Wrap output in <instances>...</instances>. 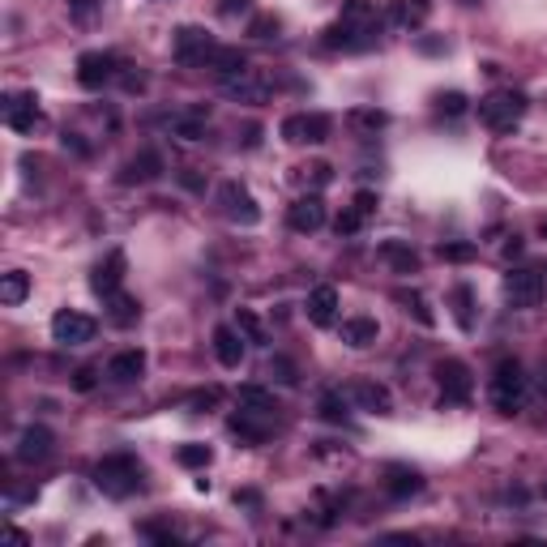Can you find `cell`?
<instances>
[{
    "label": "cell",
    "instance_id": "obj_54",
    "mask_svg": "<svg viewBox=\"0 0 547 547\" xmlns=\"http://www.w3.org/2000/svg\"><path fill=\"white\" fill-rule=\"evenodd\" d=\"M419 47H424L428 56H436V52H445V43H441V39H419Z\"/></svg>",
    "mask_w": 547,
    "mask_h": 547
},
{
    "label": "cell",
    "instance_id": "obj_26",
    "mask_svg": "<svg viewBox=\"0 0 547 547\" xmlns=\"http://www.w3.org/2000/svg\"><path fill=\"white\" fill-rule=\"evenodd\" d=\"M206 120H210V103H206V107L197 103L184 116H172L167 124H172V133L184 137V141H201V137H206Z\"/></svg>",
    "mask_w": 547,
    "mask_h": 547
},
{
    "label": "cell",
    "instance_id": "obj_23",
    "mask_svg": "<svg viewBox=\"0 0 547 547\" xmlns=\"http://www.w3.org/2000/svg\"><path fill=\"white\" fill-rule=\"evenodd\" d=\"M385 492H390L393 501H410V496L424 492V475L410 467H390L385 470Z\"/></svg>",
    "mask_w": 547,
    "mask_h": 547
},
{
    "label": "cell",
    "instance_id": "obj_18",
    "mask_svg": "<svg viewBox=\"0 0 547 547\" xmlns=\"http://www.w3.org/2000/svg\"><path fill=\"white\" fill-rule=\"evenodd\" d=\"M359 410H372V415H393V393L381 385V381H355L351 390H347Z\"/></svg>",
    "mask_w": 547,
    "mask_h": 547
},
{
    "label": "cell",
    "instance_id": "obj_5",
    "mask_svg": "<svg viewBox=\"0 0 547 547\" xmlns=\"http://www.w3.org/2000/svg\"><path fill=\"white\" fill-rule=\"evenodd\" d=\"M218 47H223V43H215L210 30H201V26H180L176 43H172V56H176V64H184V69H210V60H215Z\"/></svg>",
    "mask_w": 547,
    "mask_h": 547
},
{
    "label": "cell",
    "instance_id": "obj_4",
    "mask_svg": "<svg viewBox=\"0 0 547 547\" xmlns=\"http://www.w3.org/2000/svg\"><path fill=\"white\" fill-rule=\"evenodd\" d=\"M526 390H530V381H526V372H522V364L518 359H501L488 381L492 407L501 410V415H518V410L526 407Z\"/></svg>",
    "mask_w": 547,
    "mask_h": 547
},
{
    "label": "cell",
    "instance_id": "obj_51",
    "mask_svg": "<svg viewBox=\"0 0 547 547\" xmlns=\"http://www.w3.org/2000/svg\"><path fill=\"white\" fill-rule=\"evenodd\" d=\"M64 150H73V155H81V158L90 155V146H86L78 133H64Z\"/></svg>",
    "mask_w": 547,
    "mask_h": 547
},
{
    "label": "cell",
    "instance_id": "obj_42",
    "mask_svg": "<svg viewBox=\"0 0 547 547\" xmlns=\"http://www.w3.org/2000/svg\"><path fill=\"white\" fill-rule=\"evenodd\" d=\"M248 35H253V39H274V35H278V18H274V13H257V18L248 21Z\"/></svg>",
    "mask_w": 547,
    "mask_h": 547
},
{
    "label": "cell",
    "instance_id": "obj_22",
    "mask_svg": "<svg viewBox=\"0 0 547 547\" xmlns=\"http://www.w3.org/2000/svg\"><path fill=\"white\" fill-rule=\"evenodd\" d=\"M141 372H146V351H137V347L116 351L107 359V376H112L116 385H133V381H141Z\"/></svg>",
    "mask_w": 547,
    "mask_h": 547
},
{
    "label": "cell",
    "instance_id": "obj_57",
    "mask_svg": "<svg viewBox=\"0 0 547 547\" xmlns=\"http://www.w3.org/2000/svg\"><path fill=\"white\" fill-rule=\"evenodd\" d=\"M539 235H543V240H547V218H543V223H539Z\"/></svg>",
    "mask_w": 547,
    "mask_h": 547
},
{
    "label": "cell",
    "instance_id": "obj_58",
    "mask_svg": "<svg viewBox=\"0 0 547 547\" xmlns=\"http://www.w3.org/2000/svg\"><path fill=\"white\" fill-rule=\"evenodd\" d=\"M467 4H479V0H467Z\"/></svg>",
    "mask_w": 547,
    "mask_h": 547
},
{
    "label": "cell",
    "instance_id": "obj_15",
    "mask_svg": "<svg viewBox=\"0 0 547 547\" xmlns=\"http://www.w3.org/2000/svg\"><path fill=\"white\" fill-rule=\"evenodd\" d=\"M287 227L299 235H313L325 227V201H321V193H308V197H299L291 210H287Z\"/></svg>",
    "mask_w": 547,
    "mask_h": 547
},
{
    "label": "cell",
    "instance_id": "obj_3",
    "mask_svg": "<svg viewBox=\"0 0 547 547\" xmlns=\"http://www.w3.org/2000/svg\"><path fill=\"white\" fill-rule=\"evenodd\" d=\"M95 488L112 501H124V496L141 492V462L133 453H107L95 467Z\"/></svg>",
    "mask_w": 547,
    "mask_h": 547
},
{
    "label": "cell",
    "instance_id": "obj_45",
    "mask_svg": "<svg viewBox=\"0 0 547 547\" xmlns=\"http://www.w3.org/2000/svg\"><path fill=\"white\" fill-rule=\"evenodd\" d=\"M299 172H304V176H313V184H321V189H325V184L333 180V167H330V163H313V167H299Z\"/></svg>",
    "mask_w": 547,
    "mask_h": 547
},
{
    "label": "cell",
    "instance_id": "obj_12",
    "mask_svg": "<svg viewBox=\"0 0 547 547\" xmlns=\"http://www.w3.org/2000/svg\"><path fill=\"white\" fill-rule=\"evenodd\" d=\"M223 90L235 98V103H248V107H261V103H270L274 95V81L261 73V69H244V73H235V78L223 81Z\"/></svg>",
    "mask_w": 547,
    "mask_h": 547
},
{
    "label": "cell",
    "instance_id": "obj_34",
    "mask_svg": "<svg viewBox=\"0 0 547 547\" xmlns=\"http://www.w3.org/2000/svg\"><path fill=\"white\" fill-rule=\"evenodd\" d=\"M235 330L244 333L248 342H257V347H265V342H270V333H265V325L257 321L253 308H235Z\"/></svg>",
    "mask_w": 547,
    "mask_h": 547
},
{
    "label": "cell",
    "instance_id": "obj_49",
    "mask_svg": "<svg viewBox=\"0 0 547 547\" xmlns=\"http://www.w3.org/2000/svg\"><path fill=\"white\" fill-rule=\"evenodd\" d=\"M95 9H98V0H69V13H73V18H95Z\"/></svg>",
    "mask_w": 547,
    "mask_h": 547
},
{
    "label": "cell",
    "instance_id": "obj_48",
    "mask_svg": "<svg viewBox=\"0 0 547 547\" xmlns=\"http://www.w3.org/2000/svg\"><path fill=\"white\" fill-rule=\"evenodd\" d=\"M95 385H98L95 368H78V372H73V390H78V393H90Z\"/></svg>",
    "mask_w": 547,
    "mask_h": 547
},
{
    "label": "cell",
    "instance_id": "obj_47",
    "mask_svg": "<svg viewBox=\"0 0 547 547\" xmlns=\"http://www.w3.org/2000/svg\"><path fill=\"white\" fill-rule=\"evenodd\" d=\"M253 9V0H218V13L223 18H240V13H248Z\"/></svg>",
    "mask_w": 547,
    "mask_h": 547
},
{
    "label": "cell",
    "instance_id": "obj_44",
    "mask_svg": "<svg viewBox=\"0 0 547 547\" xmlns=\"http://www.w3.org/2000/svg\"><path fill=\"white\" fill-rule=\"evenodd\" d=\"M351 206H355V210H359V215H364V218H372V215H376V206H381V197L372 193V189H359Z\"/></svg>",
    "mask_w": 547,
    "mask_h": 547
},
{
    "label": "cell",
    "instance_id": "obj_9",
    "mask_svg": "<svg viewBox=\"0 0 547 547\" xmlns=\"http://www.w3.org/2000/svg\"><path fill=\"white\" fill-rule=\"evenodd\" d=\"M98 333V321L86 313H73V308H60L52 316V338H56L60 347H86V342H95Z\"/></svg>",
    "mask_w": 547,
    "mask_h": 547
},
{
    "label": "cell",
    "instance_id": "obj_11",
    "mask_svg": "<svg viewBox=\"0 0 547 547\" xmlns=\"http://www.w3.org/2000/svg\"><path fill=\"white\" fill-rule=\"evenodd\" d=\"M505 299L513 308H534L543 299V274L530 270V265H518V270L505 274Z\"/></svg>",
    "mask_w": 547,
    "mask_h": 547
},
{
    "label": "cell",
    "instance_id": "obj_32",
    "mask_svg": "<svg viewBox=\"0 0 547 547\" xmlns=\"http://www.w3.org/2000/svg\"><path fill=\"white\" fill-rule=\"evenodd\" d=\"M450 304H453V321H458L467 333L475 330V291H470L467 282H462V287H453Z\"/></svg>",
    "mask_w": 547,
    "mask_h": 547
},
{
    "label": "cell",
    "instance_id": "obj_41",
    "mask_svg": "<svg viewBox=\"0 0 547 547\" xmlns=\"http://www.w3.org/2000/svg\"><path fill=\"white\" fill-rule=\"evenodd\" d=\"M218 402H223V390H218V385H206V390H197L193 398H189V410L201 415V410H215Z\"/></svg>",
    "mask_w": 547,
    "mask_h": 547
},
{
    "label": "cell",
    "instance_id": "obj_53",
    "mask_svg": "<svg viewBox=\"0 0 547 547\" xmlns=\"http://www.w3.org/2000/svg\"><path fill=\"white\" fill-rule=\"evenodd\" d=\"M120 81H124V90H141V86H146L141 73H120Z\"/></svg>",
    "mask_w": 547,
    "mask_h": 547
},
{
    "label": "cell",
    "instance_id": "obj_25",
    "mask_svg": "<svg viewBox=\"0 0 547 547\" xmlns=\"http://www.w3.org/2000/svg\"><path fill=\"white\" fill-rule=\"evenodd\" d=\"M103 308H107V316H112V325H120V330L137 325V316H141V304H137V299L124 291V287L107 295V299H103Z\"/></svg>",
    "mask_w": 547,
    "mask_h": 547
},
{
    "label": "cell",
    "instance_id": "obj_55",
    "mask_svg": "<svg viewBox=\"0 0 547 547\" xmlns=\"http://www.w3.org/2000/svg\"><path fill=\"white\" fill-rule=\"evenodd\" d=\"M180 180H184V189H201V176H197V172H180Z\"/></svg>",
    "mask_w": 547,
    "mask_h": 547
},
{
    "label": "cell",
    "instance_id": "obj_38",
    "mask_svg": "<svg viewBox=\"0 0 547 547\" xmlns=\"http://www.w3.org/2000/svg\"><path fill=\"white\" fill-rule=\"evenodd\" d=\"M351 124H359V129H385L390 124V112H381V107H355L351 112Z\"/></svg>",
    "mask_w": 547,
    "mask_h": 547
},
{
    "label": "cell",
    "instance_id": "obj_56",
    "mask_svg": "<svg viewBox=\"0 0 547 547\" xmlns=\"http://www.w3.org/2000/svg\"><path fill=\"white\" fill-rule=\"evenodd\" d=\"M522 248H526V244H522V240L513 235V240H509V244H505V257H522Z\"/></svg>",
    "mask_w": 547,
    "mask_h": 547
},
{
    "label": "cell",
    "instance_id": "obj_6",
    "mask_svg": "<svg viewBox=\"0 0 547 547\" xmlns=\"http://www.w3.org/2000/svg\"><path fill=\"white\" fill-rule=\"evenodd\" d=\"M330 129L333 120L325 112H291L278 124V133H282L287 146H321V141H330Z\"/></svg>",
    "mask_w": 547,
    "mask_h": 547
},
{
    "label": "cell",
    "instance_id": "obj_2",
    "mask_svg": "<svg viewBox=\"0 0 547 547\" xmlns=\"http://www.w3.org/2000/svg\"><path fill=\"white\" fill-rule=\"evenodd\" d=\"M530 98L522 90H513V86H501V90H492V95L479 98V124L492 129V133H513L522 116H526Z\"/></svg>",
    "mask_w": 547,
    "mask_h": 547
},
{
    "label": "cell",
    "instance_id": "obj_14",
    "mask_svg": "<svg viewBox=\"0 0 547 547\" xmlns=\"http://www.w3.org/2000/svg\"><path fill=\"white\" fill-rule=\"evenodd\" d=\"M124 274H129V257L120 253V248H112V253H107L95 270H90V291H95L98 299H107L112 291H120V287H124Z\"/></svg>",
    "mask_w": 547,
    "mask_h": 547
},
{
    "label": "cell",
    "instance_id": "obj_36",
    "mask_svg": "<svg viewBox=\"0 0 547 547\" xmlns=\"http://www.w3.org/2000/svg\"><path fill=\"white\" fill-rule=\"evenodd\" d=\"M210 458H215V453H210V445H180L176 450V462L180 467H189V470H201V467H210Z\"/></svg>",
    "mask_w": 547,
    "mask_h": 547
},
{
    "label": "cell",
    "instance_id": "obj_1",
    "mask_svg": "<svg viewBox=\"0 0 547 547\" xmlns=\"http://www.w3.org/2000/svg\"><path fill=\"white\" fill-rule=\"evenodd\" d=\"M381 4L376 0H342V13L333 26H325V35H321V47H330V52H368L376 47L381 39Z\"/></svg>",
    "mask_w": 547,
    "mask_h": 547
},
{
    "label": "cell",
    "instance_id": "obj_17",
    "mask_svg": "<svg viewBox=\"0 0 547 547\" xmlns=\"http://www.w3.org/2000/svg\"><path fill=\"white\" fill-rule=\"evenodd\" d=\"M158 176H163V155H158V150H141V155H133L120 167L116 180L124 189H133V184H155Z\"/></svg>",
    "mask_w": 547,
    "mask_h": 547
},
{
    "label": "cell",
    "instance_id": "obj_27",
    "mask_svg": "<svg viewBox=\"0 0 547 547\" xmlns=\"http://www.w3.org/2000/svg\"><path fill=\"white\" fill-rule=\"evenodd\" d=\"M402 30H419L424 21L432 18V0H393V13H390Z\"/></svg>",
    "mask_w": 547,
    "mask_h": 547
},
{
    "label": "cell",
    "instance_id": "obj_16",
    "mask_svg": "<svg viewBox=\"0 0 547 547\" xmlns=\"http://www.w3.org/2000/svg\"><path fill=\"white\" fill-rule=\"evenodd\" d=\"M52 450H56V436H52V428H43V424L21 428V436H18V462L35 467V462H43V458H52Z\"/></svg>",
    "mask_w": 547,
    "mask_h": 547
},
{
    "label": "cell",
    "instance_id": "obj_39",
    "mask_svg": "<svg viewBox=\"0 0 547 547\" xmlns=\"http://www.w3.org/2000/svg\"><path fill=\"white\" fill-rule=\"evenodd\" d=\"M470 107V98L462 95V90H445V95H436V112L441 116H462Z\"/></svg>",
    "mask_w": 547,
    "mask_h": 547
},
{
    "label": "cell",
    "instance_id": "obj_40",
    "mask_svg": "<svg viewBox=\"0 0 547 547\" xmlns=\"http://www.w3.org/2000/svg\"><path fill=\"white\" fill-rule=\"evenodd\" d=\"M270 376L278 381V385H299V368H295L287 355H274L270 359Z\"/></svg>",
    "mask_w": 547,
    "mask_h": 547
},
{
    "label": "cell",
    "instance_id": "obj_31",
    "mask_svg": "<svg viewBox=\"0 0 547 547\" xmlns=\"http://www.w3.org/2000/svg\"><path fill=\"white\" fill-rule=\"evenodd\" d=\"M244 69H248V60H244V52H240V47H218L215 60H210V73H215L218 81L235 78V73H244Z\"/></svg>",
    "mask_w": 547,
    "mask_h": 547
},
{
    "label": "cell",
    "instance_id": "obj_13",
    "mask_svg": "<svg viewBox=\"0 0 547 547\" xmlns=\"http://www.w3.org/2000/svg\"><path fill=\"white\" fill-rule=\"evenodd\" d=\"M436 385H441V398L453 402V407L470 402V390H475L470 368L462 364V359H441V364H436Z\"/></svg>",
    "mask_w": 547,
    "mask_h": 547
},
{
    "label": "cell",
    "instance_id": "obj_50",
    "mask_svg": "<svg viewBox=\"0 0 547 547\" xmlns=\"http://www.w3.org/2000/svg\"><path fill=\"white\" fill-rule=\"evenodd\" d=\"M240 146H244V150H257V146H261V124H244V137H240Z\"/></svg>",
    "mask_w": 547,
    "mask_h": 547
},
{
    "label": "cell",
    "instance_id": "obj_43",
    "mask_svg": "<svg viewBox=\"0 0 547 547\" xmlns=\"http://www.w3.org/2000/svg\"><path fill=\"white\" fill-rule=\"evenodd\" d=\"M364 223H368V218H364V215H359V210L351 206V210H342V215L333 218V231H338V235H355L359 227H364Z\"/></svg>",
    "mask_w": 547,
    "mask_h": 547
},
{
    "label": "cell",
    "instance_id": "obj_10",
    "mask_svg": "<svg viewBox=\"0 0 547 547\" xmlns=\"http://www.w3.org/2000/svg\"><path fill=\"white\" fill-rule=\"evenodd\" d=\"M0 116H4V124L13 133H35V124H39V98H35V90H9L4 103H0Z\"/></svg>",
    "mask_w": 547,
    "mask_h": 547
},
{
    "label": "cell",
    "instance_id": "obj_21",
    "mask_svg": "<svg viewBox=\"0 0 547 547\" xmlns=\"http://www.w3.org/2000/svg\"><path fill=\"white\" fill-rule=\"evenodd\" d=\"M304 308H308V321H313L316 330H330L333 321H338V291L333 287H313Z\"/></svg>",
    "mask_w": 547,
    "mask_h": 547
},
{
    "label": "cell",
    "instance_id": "obj_8",
    "mask_svg": "<svg viewBox=\"0 0 547 547\" xmlns=\"http://www.w3.org/2000/svg\"><path fill=\"white\" fill-rule=\"evenodd\" d=\"M120 78V56L116 52H81L78 56V86L81 90H103Z\"/></svg>",
    "mask_w": 547,
    "mask_h": 547
},
{
    "label": "cell",
    "instance_id": "obj_30",
    "mask_svg": "<svg viewBox=\"0 0 547 547\" xmlns=\"http://www.w3.org/2000/svg\"><path fill=\"white\" fill-rule=\"evenodd\" d=\"M381 257H385L398 274H419V253L407 248L402 240H385V244H381Z\"/></svg>",
    "mask_w": 547,
    "mask_h": 547
},
{
    "label": "cell",
    "instance_id": "obj_33",
    "mask_svg": "<svg viewBox=\"0 0 547 547\" xmlns=\"http://www.w3.org/2000/svg\"><path fill=\"white\" fill-rule=\"evenodd\" d=\"M393 299H398V304H402V308H407L410 316H415V321H419V325H436V316H432V308H428V299H424V295L419 291H407V287H398V291H393Z\"/></svg>",
    "mask_w": 547,
    "mask_h": 547
},
{
    "label": "cell",
    "instance_id": "obj_20",
    "mask_svg": "<svg viewBox=\"0 0 547 547\" xmlns=\"http://www.w3.org/2000/svg\"><path fill=\"white\" fill-rule=\"evenodd\" d=\"M244 333L235 330V325H215V355L223 368H240L244 364Z\"/></svg>",
    "mask_w": 547,
    "mask_h": 547
},
{
    "label": "cell",
    "instance_id": "obj_28",
    "mask_svg": "<svg viewBox=\"0 0 547 547\" xmlns=\"http://www.w3.org/2000/svg\"><path fill=\"white\" fill-rule=\"evenodd\" d=\"M235 402L244 410H257V415H278V398H274L270 390H261V385H240V393H235Z\"/></svg>",
    "mask_w": 547,
    "mask_h": 547
},
{
    "label": "cell",
    "instance_id": "obj_7",
    "mask_svg": "<svg viewBox=\"0 0 547 547\" xmlns=\"http://www.w3.org/2000/svg\"><path fill=\"white\" fill-rule=\"evenodd\" d=\"M218 210H223V218L227 223H235V227H257L261 223V206H257V197L240 184V180H227L223 189H218Z\"/></svg>",
    "mask_w": 547,
    "mask_h": 547
},
{
    "label": "cell",
    "instance_id": "obj_24",
    "mask_svg": "<svg viewBox=\"0 0 547 547\" xmlns=\"http://www.w3.org/2000/svg\"><path fill=\"white\" fill-rule=\"evenodd\" d=\"M338 333H342V342H347V347L364 351V347H372V342L381 338V325H376L372 316H347V321L338 325Z\"/></svg>",
    "mask_w": 547,
    "mask_h": 547
},
{
    "label": "cell",
    "instance_id": "obj_29",
    "mask_svg": "<svg viewBox=\"0 0 547 547\" xmlns=\"http://www.w3.org/2000/svg\"><path fill=\"white\" fill-rule=\"evenodd\" d=\"M26 295H30V274H21V270L0 274V304L4 308H18Z\"/></svg>",
    "mask_w": 547,
    "mask_h": 547
},
{
    "label": "cell",
    "instance_id": "obj_37",
    "mask_svg": "<svg viewBox=\"0 0 547 547\" xmlns=\"http://www.w3.org/2000/svg\"><path fill=\"white\" fill-rule=\"evenodd\" d=\"M316 410H321V419H330V424H342V419H347V398L330 390L325 398H321V402H316Z\"/></svg>",
    "mask_w": 547,
    "mask_h": 547
},
{
    "label": "cell",
    "instance_id": "obj_52",
    "mask_svg": "<svg viewBox=\"0 0 547 547\" xmlns=\"http://www.w3.org/2000/svg\"><path fill=\"white\" fill-rule=\"evenodd\" d=\"M235 505H248V509H261V496H257V492H235Z\"/></svg>",
    "mask_w": 547,
    "mask_h": 547
},
{
    "label": "cell",
    "instance_id": "obj_46",
    "mask_svg": "<svg viewBox=\"0 0 547 547\" xmlns=\"http://www.w3.org/2000/svg\"><path fill=\"white\" fill-rule=\"evenodd\" d=\"M146 539H155V543H163V547H176V543H180V539H176V530H167V526H155V522L146 526Z\"/></svg>",
    "mask_w": 547,
    "mask_h": 547
},
{
    "label": "cell",
    "instance_id": "obj_35",
    "mask_svg": "<svg viewBox=\"0 0 547 547\" xmlns=\"http://www.w3.org/2000/svg\"><path fill=\"white\" fill-rule=\"evenodd\" d=\"M441 261H453V265H462V261H475L479 257V244H470V240H450V244H441L436 248Z\"/></svg>",
    "mask_w": 547,
    "mask_h": 547
},
{
    "label": "cell",
    "instance_id": "obj_19",
    "mask_svg": "<svg viewBox=\"0 0 547 547\" xmlns=\"http://www.w3.org/2000/svg\"><path fill=\"white\" fill-rule=\"evenodd\" d=\"M270 424H274V415H257V410H244V407H240V415H231V432L244 445H265Z\"/></svg>",
    "mask_w": 547,
    "mask_h": 547
}]
</instances>
